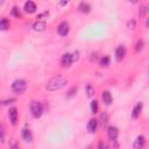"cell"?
<instances>
[{
	"mask_svg": "<svg viewBox=\"0 0 149 149\" xmlns=\"http://www.w3.org/2000/svg\"><path fill=\"white\" fill-rule=\"evenodd\" d=\"M66 83H68V79L65 77L57 74V76H54L52 78H50L48 80V83L45 84V90L49 92H55V91L63 88Z\"/></svg>",
	"mask_w": 149,
	"mask_h": 149,
	"instance_id": "obj_1",
	"label": "cell"
},
{
	"mask_svg": "<svg viewBox=\"0 0 149 149\" xmlns=\"http://www.w3.org/2000/svg\"><path fill=\"white\" fill-rule=\"evenodd\" d=\"M27 86H28L27 81L22 78H19V79H15L12 83V91L15 94H22L27 90Z\"/></svg>",
	"mask_w": 149,
	"mask_h": 149,
	"instance_id": "obj_2",
	"label": "cell"
},
{
	"mask_svg": "<svg viewBox=\"0 0 149 149\" xmlns=\"http://www.w3.org/2000/svg\"><path fill=\"white\" fill-rule=\"evenodd\" d=\"M29 107H30V113H31V115L35 119H38V118L42 116V114H43V106H42V104L40 101L31 100Z\"/></svg>",
	"mask_w": 149,
	"mask_h": 149,
	"instance_id": "obj_3",
	"label": "cell"
},
{
	"mask_svg": "<svg viewBox=\"0 0 149 149\" xmlns=\"http://www.w3.org/2000/svg\"><path fill=\"white\" fill-rule=\"evenodd\" d=\"M57 33L59 36H66L69 33H70V24L68 21H62L58 23L57 26Z\"/></svg>",
	"mask_w": 149,
	"mask_h": 149,
	"instance_id": "obj_4",
	"label": "cell"
},
{
	"mask_svg": "<svg viewBox=\"0 0 149 149\" xmlns=\"http://www.w3.org/2000/svg\"><path fill=\"white\" fill-rule=\"evenodd\" d=\"M73 64V59H72V55L71 52H65L62 55L61 57V65L63 68H70Z\"/></svg>",
	"mask_w": 149,
	"mask_h": 149,
	"instance_id": "obj_5",
	"label": "cell"
},
{
	"mask_svg": "<svg viewBox=\"0 0 149 149\" xmlns=\"http://www.w3.org/2000/svg\"><path fill=\"white\" fill-rule=\"evenodd\" d=\"M8 119L13 126H16L17 119H19V112H17V108L15 106H13L8 109Z\"/></svg>",
	"mask_w": 149,
	"mask_h": 149,
	"instance_id": "obj_6",
	"label": "cell"
},
{
	"mask_svg": "<svg viewBox=\"0 0 149 149\" xmlns=\"http://www.w3.org/2000/svg\"><path fill=\"white\" fill-rule=\"evenodd\" d=\"M119 136V129L115 126H109L107 128V137L109 141H116Z\"/></svg>",
	"mask_w": 149,
	"mask_h": 149,
	"instance_id": "obj_7",
	"label": "cell"
},
{
	"mask_svg": "<svg viewBox=\"0 0 149 149\" xmlns=\"http://www.w3.org/2000/svg\"><path fill=\"white\" fill-rule=\"evenodd\" d=\"M21 137H22V140H23L24 142H27V143L33 142V139H34L31 130H30L29 128H27V127L22 128V130H21Z\"/></svg>",
	"mask_w": 149,
	"mask_h": 149,
	"instance_id": "obj_8",
	"label": "cell"
},
{
	"mask_svg": "<svg viewBox=\"0 0 149 149\" xmlns=\"http://www.w3.org/2000/svg\"><path fill=\"white\" fill-rule=\"evenodd\" d=\"M142 108H143V102H141V101H139V102L133 107V111H132V119H133V120H136V119L140 116V114H141V112H142Z\"/></svg>",
	"mask_w": 149,
	"mask_h": 149,
	"instance_id": "obj_9",
	"label": "cell"
},
{
	"mask_svg": "<svg viewBox=\"0 0 149 149\" xmlns=\"http://www.w3.org/2000/svg\"><path fill=\"white\" fill-rule=\"evenodd\" d=\"M86 128H87V132H88L90 134H94V133L97 132V129H98V120L94 119V118L90 119L88 122H87Z\"/></svg>",
	"mask_w": 149,
	"mask_h": 149,
	"instance_id": "obj_10",
	"label": "cell"
},
{
	"mask_svg": "<svg viewBox=\"0 0 149 149\" xmlns=\"http://www.w3.org/2000/svg\"><path fill=\"white\" fill-rule=\"evenodd\" d=\"M133 146H134V149H143L146 147V137L143 135L136 136Z\"/></svg>",
	"mask_w": 149,
	"mask_h": 149,
	"instance_id": "obj_11",
	"label": "cell"
},
{
	"mask_svg": "<svg viewBox=\"0 0 149 149\" xmlns=\"http://www.w3.org/2000/svg\"><path fill=\"white\" fill-rule=\"evenodd\" d=\"M36 9H37V7H36V3H35L34 1H26V2H24L23 10H24L26 13L33 14V13L36 12Z\"/></svg>",
	"mask_w": 149,
	"mask_h": 149,
	"instance_id": "obj_12",
	"label": "cell"
},
{
	"mask_svg": "<svg viewBox=\"0 0 149 149\" xmlns=\"http://www.w3.org/2000/svg\"><path fill=\"white\" fill-rule=\"evenodd\" d=\"M126 56V48L125 45H119L116 49H115V59L118 62H121Z\"/></svg>",
	"mask_w": 149,
	"mask_h": 149,
	"instance_id": "obj_13",
	"label": "cell"
},
{
	"mask_svg": "<svg viewBox=\"0 0 149 149\" xmlns=\"http://www.w3.org/2000/svg\"><path fill=\"white\" fill-rule=\"evenodd\" d=\"M101 99H102V102L106 105V106H109L113 104V97L109 91H104L101 93Z\"/></svg>",
	"mask_w": 149,
	"mask_h": 149,
	"instance_id": "obj_14",
	"label": "cell"
},
{
	"mask_svg": "<svg viewBox=\"0 0 149 149\" xmlns=\"http://www.w3.org/2000/svg\"><path fill=\"white\" fill-rule=\"evenodd\" d=\"M78 9H79V12L83 13V14H88L92 8H91V5H90L88 2H80V3L78 5Z\"/></svg>",
	"mask_w": 149,
	"mask_h": 149,
	"instance_id": "obj_15",
	"label": "cell"
},
{
	"mask_svg": "<svg viewBox=\"0 0 149 149\" xmlns=\"http://www.w3.org/2000/svg\"><path fill=\"white\" fill-rule=\"evenodd\" d=\"M45 27H47L45 21H40V20L35 21L34 24H33V29H34L35 31H43V30L45 29Z\"/></svg>",
	"mask_w": 149,
	"mask_h": 149,
	"instance_id": "obj_16",
	"label": "cell"
},
{
	"mask_svg": "<svg viewBox=\"0 0 149 149\" xmlns=\"http://www.w3.org/2000/svg\"><path fill=\"white\" fill-rule=\"evenodd\" d=\"M10 27V23H9V20L7 17H1L0 19V30L5 31V30H8Z\"/></svg>",
	"mask_w": 149,
	"mask_h": 149,
	"instance_id": "obj_17",
	"label": "cell"
},
{
	"mask_svg": "<svg viewBox=\"0 0 149 149\" xmlns=\"http://www.w3.org/2000/svg\"><path fill=\"white\" fill-rule=\"evenodd\" d=\"M109 63H111V57L107 56V55L102 56V57L100 58V62H99L100 66H102V68H107V66L109 65Z\"/></svg>",
	"mask_w": 149,
	"mask_h": 149,
	"instance_id": "obj_18",
	"label": "cell"
},
{
	"mask_svg": "<svg viewBox=\"0 0 149 149\" xmlns=\"http://www.w3.org/2000/svg\"><path fill=\"white\" fill-rule=\"evenodd\" d=\"M100 123H101V127H106L108 123V114L106 111H104L100 115Z\"/></svg>",
	"mask_w": 149,
	"mask_h": 149,
	"instance_id": "obj_19",
	"label": "cell"
},
{
	"mask_svg": "<svg viewBox=\"0 0 149 149\" xmlns=\"http://www.w3.org/2000/svg\"><path fill=\"white\" fill-rule=\"evenodd\" d=\"M85 92H86V95H87L88 98H92V97L94 95V87H93V85L86 84V85H85Z\"/></svg>",
	"mask_w": 149,
	"mask_h": 149,
	"instance_id": "obj_20",
	"label": "cell"
},
{
	"mask_svg": "<svg viewBox=\"0 0 149 149\" xmlns=\"http://www.w3.org/2000/svg\"><path fill=\"white\" fill-rule=\"evenodd\" d=\"M98 109H99V105H98V101L97 100H92L91 104H90V111L92 114H95L98 113Z\"/></svg>",
	"mask_w": 149,
	"mask_h": 149,
	"instance_id": "obj_21",
	"label": "cell"
},
{
	"mask_svg": "<svg viewBox=\"0 0 149 149\" xmlns=\"http://www.w3.org/2000/svg\"><path fill=\"white\" fill-rule=\"evenodd\" d=\"M10 14H12V16H14L16 19H20L21 17V12H20V8L17 6H13V8L10 10Z\"/></svg>",
	"mask_w": 149,
	"mask_h": 149,
	"instance_id": "obj_22",
	"label": "cell"
},
{
	"mask_svg": "<svg viewBox=\"0 0 149 149\" xmlns=\"http://www.w3.org/2000/svg\"><path fill=\"white\" fill-rule=\"evenodd\" d=\"M144 47V42L143 40H137L136 44H135V52H140Z\"/></svg>",
	"mask_w": 149,
	"mask_h": 149,
	"instance_id": "obj_23",
	"label": "cell"
},
{
	"mask_svg": "<svg viewBox=\"0 0 149 149\" xmlns=\"http://www.w3.org/2000/svg\"><path fill=\"white\" fill-rule=\"evenodd\" d=\"M48 16H49V12H48V10H45V12H42V13L37 14L36 19H37V20H40V21H45V19H48Z\"/></svg>",
	"mask_w": 149,
	"mask_h": 149,
	"instance_id": "obj_24",
	"label": "cell"
},
{
	"mask_svg": "<svg viewBox=\"0 0 149 149\" xmlns=\"http://www.w3.org/2000/svg\"><path fill=\"white\" fill-rule=\"evenodd\" d=\"M127 27H128L129 29H133V30H134V29L136 28V21H135L134 19H130V20L127 22Z\"/></svg>",
	"mask_w": 149,
	"mask_h": 149,
	"instance_id": "obj_25",
	"label": "cell"
},
{
	"mask_svg": "<svg viewBox=\"0 0 149 149\" xmlns=\"http://www.w3.org/2000/svg\"><path fill=\"white\" fill-rule=\"evenodd\" d=\"M14 101H15L14 98H9V99H6V100L0 101V106H6V105H9V104H12V102H14Z\"/></svg>",
	"mask_w": 149,
	"mask_h": 149,
	"instance_id": "obj_26",
	"label": "cell"
},
{
	"mask_svg": "<svg viewBox=\"0 0 149 149\" xmlns=\"http://www.w3.org/2000/svg\"><path fill=\"white\" fill-rule=\"evenodd\" d=\"M146 14H147V7H146V6H141V7H140V10H139L140 17H143Z\"/></svg>",
	"mask_w": 149,
	"mask_h": 149,
	"instance_id": "obj_27",
	"label": "cell"
},
{
	"mask_svg": "<svg viewBox=\"0 0 149 149\" xmlns=\"http://www.w3.org/2000/svg\"><path fill=\"white\" fill-rule=\"evenodd\" d=\"M0 141L1 142L5 141V128L2 125H0Z\"/></svg>",
	"mask_w": 149,
	"mask_h": 149,
	"instance_id": "obj_28",
	"label": "cell"
},
{
	"mask_svg": "<svg viewBox=\"0 0 149 149\" xmlns=\"http://www.w3.org/2000/svg\"><path fill=\"white\" fill-rule=\"evenodd\" d=\"M71 55H72V59H73V63H74V62H77V61L79 59V51H78V50H76V51L71 52Z\"/></svg>",
	"mask_w": 149,
	"mask_h": 149,
	"instance_id": "obj_29",
	"label": "cell"
},
{
	"mask_svg": "<svg viewBox=\"0 0 149 149\" xmlns=\"http://www.w3.org/2000/svg\"><path fill=\"white\" fill-rule=\"evenodd\" d=\"M76 92H77V87H71L69 91H68V97L70 98V97H72V95H74L76 94Z\"/></svg>",
	"mask_w": 149,
	"mask_h": 149,
	"instance_id": "obj_30",
	"label": "cell"
},
{
	"mask_svg": "<svg viewBox=\"0 0 149 149\" xmlns=\"http://www.w3.org/2000/svg\"><path fill=\"white\" fill-rule=\"evenodd\" d=\"M119 148V144L116 141H109V148L108 149H118Z\"/></svg>",
	"mask_w": 149,
	"mask_h": 149,
	"instance_id": "obj_31",
	"label": "cell"
},
{
	"mask_svg": "<svg viewBox=\"0 0 149 149\" xmlns=\"http://www.w3.org/2000/svg\"><path fill=\"white\" fill-rule=\"evenodd\" d=\"M9 149H20V147H19V144L15 142V141H10V143H9Z\"/></svg>",
	"mask_w": 149,
	"mask_h": 149,
	"instance_id": "obj_32",
	"label": "cell"
},
{
	"mask_svg": "<svg viewBox=\"0 0 149 149\" xmlns=\"http://www.w3.org/2000/svg\"><path fill=\"white\" fill-rule=\"evenodd\" d=\"M98 149H106V146H105V143L104 142H99V146H98Z\"/></svg>",
	"mask_w": 149,
	"mask_h": 149,
	"instance_id": "obj_33",
	"label": "cell"
}]
</instances>
